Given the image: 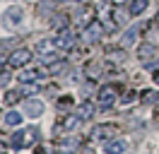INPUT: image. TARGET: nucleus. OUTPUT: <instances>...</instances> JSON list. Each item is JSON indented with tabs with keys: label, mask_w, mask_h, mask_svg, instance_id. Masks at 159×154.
Returning a JSON list of instances; mask_svg holds the SVG:
<instances>
[{
	"label": "nucleus",
	"mask_w": 159,
	"mask_h": 154,
	"mask_svg": "<svg viewBox=\"0 0 159 154\" xmlns=\"http://www.w3.org/2000/svg\"><path fill=\"white\" fill-rule=\"evenodd\" d=\"M116 96H118V87L116 84H104L99 89V106L101 108H109V106L116 101Z\"/></svg>",
	"instance_id": "1"
},
{
	"label": "nucleus",
	"mask_w": 159,
	"mask_h": 154,
	"mask_svg": "<svg viewBox=\"0 0 159 154\" xmlns=\"http://www.w3.org/2000/svg\"><path fill=\"white\" fill-rule=\"evenodd\" d=\"M92 135H94V140H101V142H109L111 137H116V135H118V128H116L113 123H104V125H97Z\"/></svg>",
	"instance_id": "2"
},
{
	"label": "nucleus",
	"mask_w": 159,
	"mask_h": 154,
	"mask_svg": "<svg viewBox=\"0 0 159 154\" xmlns=\"http://www.w3.org/2000/svg\"><path fill=\"white\" fill-rule=\"evenodd\" d=\"M29 60H31V51L29 48H17V51H12V56L7 58L10 67H24Z\"/></svg>",
	"instance_id": "3"
},
{
	"label": "nucleus",
	"mask_w": 159,
	"mask_h": 154,
	"mask_svg": "<svg viewBox=\"0 0 159 154\" xmlns=\"http://www.w3.org/2000/svg\"><path fill=\"white\" fill-rule=\"evenodd\" d=\"M101 34H104V27H101L99 19H94V22H89V24H87V29L82 31V38H84L87 43H92V41H97Z\"/></svg>",
	"instance_id": "4"
},
{
	"label": "nucleus",
	"mask_w": 159,
	"mask_h": 154,
	"mask_svg": "<svg viewBox=\"0 0 159 154\" xmlns=\"http://www.w3.org/2000/svg\"><path fill=\"white\" fill-rule=\"evenodd\" d=\"M53 46L60 48V51H70V48H75V34L68 31V29H63V31H60V36L53 41Z\"/></svg>",
	"instance_id": "5"
},
{
	"label": "nucleus",
	"mask_w": 159,
	"mask_h": 154,
	"mask_svg": "<svg viewBox=\"0 0 159 154\" xmlns=\"http://www.w3.org/2000/svg\"><path fill=\"white\" fill-rule=\"evenodd\" d=\"M22 24V7H10L5 12V27L17 29Z\"/></svg>",
	"instance_id": "6"
},
{
	"label": "nucleus",
	"mask_w": 159,
	"mask_h": 154,
	"mask_svg": "<svg viewBox=\"0 0 159 154\" xmlns=\"http://www.w3.org/2000/svg\"><path fill=\"white\" fill-rule=\"evenodd\" d=\"M22 108H24V113L29 116V118H39V116L43 113V104H41V101H24Z\"/></svg>",
	"instance_id": "7"
},
{
	"label": "nucleus",
	"mask_w": 159,
	"mask_h": 154,
	"mask_svg": "<svg viewBox=\"0 0 159 154\" xmlns=\"http://www.w3.org/2000/svg\"><path fill=\"white\" fill-rule=\"evenodd\" d=\"M48 70H43V67H34V70H24L20 72V82H36L41 75H46Z\"/></svg>",
	"instance_id": "8"
},
{
	"label": "nucleus",
	"mask_w": 159,
	"mask_h": 154,
	"mask_svg": "<svg viewBox=\"0 0 159 154\" xmlns=\"http://www.w3.org/2000/svg\"><path fill=\"white\" fill-rule=\"evenodd\" d=\"M125 149H128V144L123 142V140H111V142H106V147H104L106 154H123Z\"/></svg>",
	"instance_id": "9"
},
{
	"label": "nucleus",
	"mask_w": 159,
	"mask_h": 154,
	"mask_svg": "<svg viewBox=\"0 0 159 154\" xmlns=\"http://www.w3.org/2000/svg\"><path fill=\"white\" fill-rule=\"evenodd\" d=\"M77 125H80V116H65V118L60 120L58 128L63 130V133H68V130H75Z\"/></svg>",
	"instance_id": "10"
},
{
	"label": "nucleus",
	"mask_w": 159,
	"mask_h": 154,
	"mask_svg": "<svg viewBox=\"0 0 159 154\" xmlns=\"http://www.w3.org/2000/svg\"><path fill=\"white\" fill-rule=\"evenodd\" d=\"M77 116L80 118H92V116H94V104H92V101H82L80 108H77Z\"/></svg>",
	"instance_id": "11"
},
{
	"label": "nucleus",
	"mask_w": 159,
	"mask_h": 154,
	"mask_svg": "<svg viewBox=\"0 0 159 154\" xmlns=\"http://www.w3.org/2000/svg\"><path fill=\"white\" fill-rule=\"evenodd\" d=\"M145 10H147V0H133L130 2V15H135V17L142 15Z\"/></svg>",
	"instance_id": "12"
},
{
	"label": "nucleus",
	"mask_w": 159,
	"mask_h": 154,
	"mask_svg": "<svg viewBox=\"0 0 159 154\" xmlns=\"http://www.w3.org/2000/svg\"><path fill=\"white\" fill-rule=\"evenodd\" d=\"M135 36H138V27H130L125 34H123V38H120V43H123V48L125 46H130L133 41H135Z\"/></svg>",
	"instance_id": "13"
},
{
	"label": "nucleus",
	"mask_w": 159,
	"mask_h": 154,
	"mask_svg": "<svg viewBox=\"0 0 159 154\" xmlns=\"http://www.w3.org/2000/svg\"><path fill=\"white\" fill-rule=\"evenodd\" d=\"M84 72H87V77H92V79H97V77L101 75V65L97 63V60H94V63H89V65H87V70H84Z\"/></svg>",
	"instance_id": "14"
},
{
	"label": "nucleus",
	"mask_w": 159,
	"mask_h": 154,
	"mask_svg": "<svg viewBox=\"0 0 159 154\" xmlns=\"http://www.w3.org/2000/svg\"><path fill=\"white\" fill-rule=\"evenodd\" d=\"M36 92H39L36 82H22V87H20V94H36Z\"/></svg>",
	"instance_id": "15"
},
{
	"label": "nucleus",
	"mask_w": 159,
	"mask_h": 154,
	"mask_svg": "<svg viewBox=\"0 0 159 154\" xmlns=\"http://www.w3.org/2000/svg\"><path fill=\"white\" fill-rule=\"evenodd\" d=\"M106 56H109L111 63H123V60H125V51H116V48H111Z\"/></svg>",
	"instance_id": "16"
},
{
	"label": "nucleus",
	"mask_w": 159,
	"mask_h": 154,
	"mask_svg": "<svg viewBox=\"0 0 159 154\" xmlns=\"http://www.w3.org/2000/svg\"><path fill=\"white\" fill-rule=\"evenodd\" d=\"M36 137H39V130H36V128H27V130H24V147L31 144V142H36Z\"/></svg>",
	"instance_id": "17"
},
{
	"label": "nucleus",
	"mask_w": 159,
	"mask_h": 154,
	"mask_svg": "<svg viewBox=\"0 0 159 154\" xmlns=\"http://www.w3.org/2000/svg\"><path fill=\"white\" fill-rule=\"evenodd\" d=\"M154 56V48L149 46V43H145V46H140L138 48V58H142V60H147V58Z\"/></svg>",
	"instance_id": "18"
},
{
	"label": "nucleus",
	"mask_w": 159,
	"mask_h": 154,
	"mask_svg": "<svg viewBox=\"0 0 159 154\" xmlns=\"http://www.w3.org/2000/svg\"><path fill=\"white\" fill-rule=\"evenodd\" d=\"M5 123H7V125H20L22 123V113H17V111L5 113Z\"/></svg>",
	"instance_id": "19"
},
{
	"label": "nucleus",
	"mask_w": 159,
	"mask_h": 154,
	"mask_svg": "<svg viewBox=\"0 0 159 154\" xmlns=\"http://www.w3.org/2000/svg\"><path fill=\"white\" fill-rule=\"evenodd\" d=\"M22 135H24V133H22V130H20V133H15V135H12L10 144H12V147H15V149H20V147H24V137H22Z\"/></svg>",
	"instance_id": "20"
},
{
	"label": "nucleus",
	"mask_w": 159,
	"mask_h": 154,
	"mask_svg": "<svg viewBox=\"0 0 159 154\" xmlns=\"http://www.w3.org/2000/svg\"><path fill=\"white\" fill-rule=\"evenodd\" d=\"M65 67H68V63H65V60H60V63H51L48 72H51V75H58V72H63Z\"/></svg>",
	"instance_id": "21"
},
{
	"label": "nucleus",
	"mask_w": 159,
	"mask_h": 154,
	"mask_svg": "<svg viewBox=\"0 0 159 154\" xmlns=\"http://www.w3.org/2000/svg\"><path fill=\"white\" fill-rule=\"evenodd\" d=\"M56 0H41L39 2V12H46V10H56Z\"/></svg>",
	"instance_id": "22"
},
{
	"label": "nucleus",
	"mask_w": 159,
	"mask_h": 154,
	"mask_svg": "<svg viewBox=\"0 0 159 154\" xmlns=\"http://www.w3.org/2000/svg\"><path fill=\"white\" fill-rule=\"evenodd\" d=\"M17 101H20V92H7V94H5V104L7 106L17 104Z\"/></svg>",
	"instance_id": "23"
},
{
	"label": "nucleus",
	"mask_w": 159,
	"mask_h": 154,
	"mask_svg": "<svg viewBox=\"0 0 159 154\" xmlns=\"http://www.w3.org/2000/svg\"><path fill=\"white\" fill-rule=\"evenodd\" d=\"M157 99H159V94H154L152 89H145V92H142V101H147V104L157 101Z\"/></svg>",
	"instance_id": "24"
},
{
	"label": "nucleus",
	"mask_w": 159,
	"mask_h": 154,
	"mask_svg": "<svg viewBox=\"0 0 159 154\" xmlns=\"http://www.w3.org/2000/svg\"><path fill=\"white\" fill-rule=\"evenodd\" d=\"M60 147H63V149H72V147H77V140H60Z\"/></svg>",
	"instance_id": "25"
},
{
	"label": "nucleus",
	"mask_w": 159,
	"mask_h": 154,
	"mask_svg": "<svg viewBox=\"0 0 159 154\" xmlns=\"http://www.w3.org/2000/svg\"><path fill=\"white\" fill-rule=\"evenodd\" d=\"M65 24H68V22H65V17H63V15H60V17H56V22H53V27L60 29V31L65 29Z\"/></svg>",
	"instance_id": "26"
},
{
	"label": "nucleus",
	"mask_w": 159,
	"mask_h": 154,
	"mask_svg": "<svg viewBox=\"0 0 159 154\" xmlns=\"http://www.w3.org/2000/svg\"><path fill=\"white\" fill-rule=\"evenodd\" d=\"M113 22H116V24H123V22H125V15L116 10V12H113Z\"/></svg>",
	"instance_id": "27"
},
{
	"label": "nucleus",
	"mask_w": 159,
	"mask_h": 154,
	"mask_svg": "<svg viewBox=\"0 0 159 154\" xmlns=\"http://www.w3.org/2000/svg\"><path fill=\"white\" fill-rule=\"evenodd\" d=\"M7 82H10V75L7 72H0V87H5Z\"/></svg>",
	"instance_id": "28"
},
{
	"label": "nucleus",
	"mask_w": 159,
	"mask_h": 154,
	"mask_svg": "<svg viewBox=\"0 0 159 154\" xmlns=\"http://www.w3.org/2000/svg\"><path fill=\"white\" fill-rule=\"evenodd\" d=\"M60 104H63V106H70V104H72V99H70V96H63V99H60Z\"/></svg>",
	"instance_id": "29"
},
{
	"label": "nucleus",
	"mask_w": 159,
	"mask_h": 154,
	"mask_svg": "<svg viewBox=\"0 0 159 154\" xmlns=\"http://www.w3.org/2000/svg\"><path fill=\"white\" fill-rule=\"evenodd\" d=\"M133 99H135V94H133V92H130V94H125V96H123V101H125V104H130Z\"/></svg>",
	"instance_id": "30"
},
{
	"label": "nucleus",
	"mask_w": 159,
	"mask_h": 154,
	"mask_svg": "<svg viewBox=\"0 0 159 154\" xmlns=\"http://www.w3.org/2000/svg\"><path fill=\"white\" fill-rule=\"evenodd\" d=\"M36 154H48V147H46V144H43V147H39V149H36Z\"/></svg>",
	"instance_id": "31"
},
{
	"label": "nucleus",
	"mask_w": 159,
	"mask_h": 154,
	"mask_svg": "<svg viewBox=\"0 0 159 154\" xmlns=\"http://www.w3.org/2000/svg\"><path fill=\"white\" fill-rule=\"evenodd\" d=\"M154 82L159 84V70H154Z\"/></svg>",
	"instance_id": "32"
},
{
	"label": "nucleus",
	"mask_w": 159,
	"mask_h": 154,
	"mask_svg": "<svg viewBox=\"0 0 159 154\" xmlns=\"http://www.w3.org/2000/svg\"><path fill=\"white\" fill-rule=\"evenodd\" d=\"M113 2H116V5H125L128 0H113Z\"/></svg>",
	"instance_id": "33"
},
{
	"label": "nucleus",
	"mask_w": 159,
	"mask_h": 154,
	"mask_svg": "<svg viewBox=\"0 0 159 154\" xmlns=\"http://www.w3.org/2000/svg\"><path fill=\"white\" fill-rule=\"evenodd\" d=\"M154 24H157V27H159V12H157V15H154Z\"/></svg>",
	"instance_id": "34"
},
{
	"label": "nucleus",
	"mask_w": 159,
	"mask_h": 154,
	"mask_svg": "<svg viewBox=\"0 0 159 154\" xmlns=\"http://www.w3.org/2000/svg\"><path fill=\"white\" fill-rule=\"evenodd\" d=\"M154 106H157V113H159V99H157V101H154Z\"/></svg>",
	"instance_id": "35"
}]
</instances>
